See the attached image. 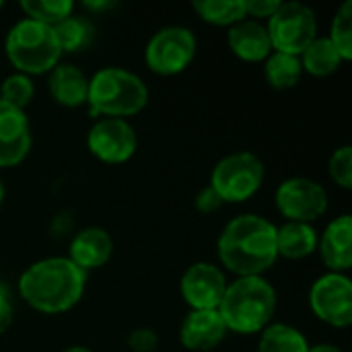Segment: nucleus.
I'll list each match as a JSON object with an SVG mask.
<instances>
[{"instance_id":"nucleus-1","label":"nucleus","mask_w":352,"mask_h":352,"mask_svg":"<svg viewBox=\"0 0 352 352\" xmlns=\"http://www.w3.org/2000/svg\"><path fill=\"white\" fill-rule=\"evenodd\" d=\"M217 254L237 278L264 276L278 260L276 225L260 214H239L221 231Z\"/></svg>"},{"instance_id":"nucleus-2","label":"nucleus","mask_w":352,"mask_h":352,"mask_svg":"<svg viewBox=\"0 0 352 352\" xmlns=\"http://www.w3.org/2000/svg\"><path fill=\"white\" fill-rule=\"evenodd\" d=\"M87 287L82 272L70 258L52 256L33 262L19 278V295L23 301L45 316H56L72 309Z\"/></svg>"},{"instance_id":"nucleus-3","label":"nucleus","mask_w":352,"mask_h":352,"mask_svg":"<svg viewBox=\"0 0 352 352\" xmlns=\"http://www.w3.org/2000/svg\"><path fill=\"white\" fill-rule=\"evenodd\" d=\"M219 314L229 332L252 336L272 324L276 289L264 276H241L227 285Z\"/></svg>"},{"instance_id":"nucleus-4","label":"nucleus","mask_w":352,"mask_h":352,"mask_svg":"<svg viewBox=\"0 0 352 352\" xmlns=\"http://www.w3.org/2000/svg\"><path fill=\"white\" fill-rule=\"evenodd\" d=\"M148 103V87L144 80L120 66H107L97 70L89 78L87 105L93 118H118L126 120L140 113Z\"/></svg>"},{"instance_id":"nucleus-5","label":"nucleus","mask_w":352,"mask_h":352,"mask_svg":"<svg viewBox=\"0 0 352 352\" xmlns=\"http://www.w3.org/2000/svg\"><path fill=\"white\" fill-rule=\"evenodd\" d=\"M6 58L21 74H45L60 64L62 50L54 29L31 19L14 23L4 41Z\"/></svg>"},{"instance_id":"nucleus-6","label":"nucleus","mask_w":352,"mask_h":352,"mask_svg":"<svg viewBox=\"0 0 352 352\" xmlns=\"http://www.w3.org/2000/svg\"><path fill=\"white\" fill-rule=\"evenodd\" d=\"M266 177L262 159L254 153L239 151L223 157L210 173V188L219 194L223 204H241L254 198Z\"/></svg>"},{"instance_id":"nucleus-7","label":"nucleus","mask_w":352,"mask_h":352,"mask_svg":"<svg viewBox=\"0 0 352 352\" xmlns=\"http://www.w3.org/2000/svg\"><path fill=\"white\" fill-rule=\"evenodd\" d=\"M272 52L301 56L318 37V16L303 2H280L266 25Z\"/></svg>"},{"instance_id":"nucleus-8","label":"nucleus","mask_w":352,"mask_h":352,"mask_svg":"<svg viewBox=\"0 0 352 352\" xmlns=\"http://www.w3.org/2000/svg\"><path fill=\"white\" fill-rule=\"evenodd\" d=\"M198 50L192 29L182 25H169L159 29L144 47V64L159 76L182 74L194 60Z\"/></svg>"},{"instance_id":"nucleus-9","label":"nucleus","mask_w":352,"mask_h":352,"mask_svg":"<svg viewBox=\"0 0 352 352\" xmlns=\"http://www.w3.org/2000/svg\"><path fill=\"white\" fill-rule=\"evenodd\" d=\"M276 210L287 223L311 225L328 210V192L309 177H289L274 192Z\"/></svg>"},{"instance_id":"nucleus-10","label":"nucleus","mask_w":352,"mask_h":352,"mask_svg":"<svg viewBox=\"0 0 352 352\" xmlns=\"http://www.w3.org/2000/svg\"><path fill=\"white\" fill-rule=\"evenodd\" d=\"M311 314L332 328L352 324V280L349 274L326 272L309 289Z\"/></svg>"},{"instance_id":"nucleus-11","label":"nucleus","mask_w":352,"mask_h":352,"mask_svg":"<svg viewBox=\"0 0 352 352\" xmlns=\"http://www.w3.org/2000/svg\"><path fill=\"white\" fill-rule=\"evenodd\" d=\"M89 153L105 165H122L136 155L138 136L126 120L101 118L87 136Z\"/></svg>"},{"instance_id":"nucleus-12","label":"nucleus","mask_w":352,"mask_h":352,"mask_svg":"<svg viewBox=\"0 0 352 352\" xmlns=\"http://www.w3.org/2000/svg\"><path fill=\"white\" fill-rule=\"evenodd\" d=\"M227 285V276L217 264L196 262L184 272L179 280V293L190 311L219 309Z\"/></svg>"},{"instance_id":"nucleus-13","label":"nucleus","mask_w":352,"mask_h":352,"mask_svg":"<svg viewBox=\"0 0 352 352\" xmlns=\"http://www.w3.org/2000/svg\"><path fill=\"white\" fill-rule=\"evenodd\" d=\"M31 124L23 109L0 101V169L21 165L31 151Z\"/></svg>"},{"instance_id":"nucleus-14","label":"nucleus","mask_w":352,"mask_h":352,"mask_svg":"<svg viewBox=\"0 0 352 352\" xmlns=\"http://www.w3.org/2000/svg\"><path fill=\"white\" fill-rule=\"evenodd\" d=\"M229 330L219 314V309H198L190 311L179 326V342L186 351L208 352L214 351Z\"/></svg>"},{"instance_id":"nucleus-15","label":"nucleus","mask_w":352,"mask_h":352,"mask_svg":"<svg viewBox=\"0 0 352 352\" xmlns=\"http://www.w3.org/2000/svg\"><path fill=\"white\" fill-rule=\"evenodd\" d=\"M320 256L328 268V272L346 274L352 268V217L340 214L336 217L322 233Z\"/></svg>"},{"instance_id":"nucleus-16","label":"nucleus","mask_w":352,"mask_h":352,"mask_svg":"<svg viewBox=\"0 0 352 352\" xmlns=\"http://www.w3.org/2000/svg\"><path fill=\"white\" fill-rule=\"evenodd\" d=\"M113 254V239L101 227H87L78 231L68 250L70 262H74L82 272H91L103 268Z\"/></svg>"},{"instance_id":"nucleus-17","label":"nucleus","mask_w":352,"mask_h":352,"mask_svg":"<svg viewBox=\"0 0 352 352\" xmlns=\"http://www.w3.org/2000/svg\"><path fill=\"white\" fill-rule=\"evenodd\" d=\"M229 50L243 62H264L272 54V43L266 31V25L243 19L241 23L233 25L227 33Z\"/></svg>"},{"instance_id":"nucleus-18","label":"nucleus","mask_w":352,"mask_h":352,"mask_svg":"<svg viewBox=\"0 0 352 352\" xmlns=\"http://www.w3.org/2000/svg\"><path fill=\"white\" fill-rule=\"evenodd\" d=\"M47 89L52 99L62 107H80L87 105L89 78L74 64H58L47 72Z\"/></svg>"},{"instance_id":"nucleus-19","label":"nucleus","mask_w":352,"mask_h":352,"mask_svg":"<svg viewBox=\"0 0 352 352\" xmlns=\"http://www.w3.org/2000/svg\"><path fill=\"white\" fill-rule=\"evenodd\" d=\"M318 231L307 223H285L276 227V250L278 258L305 260L318 250Z\"/></svg>"},{"instance_id":"nucleus-20","label":"nucleus","mask_w":352,"mask_h":352,"mask_svg":"<svg viewBox=\"0 0 352 352\" xmlns=\"http://www.w3.org/2000/svg\"><path fill=\"white\" fill-rule=\"evenodd\" d=\"M301 58V68L311 74V76H318V78H324V76H330L334 74L342 64V56L338 54V50L332 45V41L328 37H322L318 35L307 47L305 52L299 56Z\"/></svg>"},{"instance_id":"nucleus-21","label":"nucleus","mask_w":352,"mask_h":352,"mask_svg":"<svg viewBox=\"0 0 352 352\" xmlns=\"http://www.w3.org/2000/svg\"><path fill=\"white\" fill-rule=\"evenodd\" d=\"M301 74H303V68H301L299 56L272 52L264 60L266 82L276 91H289V89L297 87V82L301 80Z\"/></svg>"},{"instance_id":"nucleus-22","label":"nucleus","mask_w":352,"mask_h":352,"mask_svg":"<svg viewBox=\"0 0 352 352\" xmlns=\"http://www.w3.org/2000/svg\"><path fill=\"white\" fill-rule=\"evenodd\" d=\"M258 352H309V342L295 326L270 324L260 332Z\"/></svg>"},{"instance_id":"nucleus-23","label":"nucleus","mask_w":352,"mask_h":352,"mask_svg":"<svg viewBox=\"0 0 352 352\" xmlns=\"http://www.w3.org/2000/svg\"><path fill=\"white\" fill-rule=\"evenodd\" d=\"M196 14L214 27H233L248 19L245 14V0H196L192 2Z\"/></svg>"},{"instance_id":"nucleus-24","label":"nucleus","mask_w":352,"mask_h":352,"mask_svg":"<svg viewBox=\"0 0 352 352\" xmlns=\"http://www.w3.org/2000/svg\"><path fill=\"white\" fill-rule=\"evenodd\" d=\"M52 29H54V35L58 39L62 54H74V52L85 50L87 45H91L93 35H95L93 23L87 16H80L74 12Z\"/></svg>"},{"instance_id":"nucleus-25","label":"nucleus","mask_w":352,"mask_h":352,"mask_svg":"<svg viewBox=\"0 0 352 352\" xmlns=\"http://www.w3.org/2000/svg\"><path fill=\"white\" fill-rule=\"evenodd\" d=\"M19 6L27 14L25 19L37 21L47 27H56L60 21L74 12L72 0H23Z\"/></svg>"},{"instance_id":"nucleus-26","label":"nucleus","mask_w":352,"mask_h":352,"mask_svg":"<svg viewBox=\"0 0 352 352\" xmlns=\"http://www.w3.org/2000/svg\"><path fill=\"white\" fill-rule=\"evenodd\" d=\"M332 45L338 50L344 62L352 60V2L344 0L342 6L336 10L332 23H330V33L326 35Z\"/></svg>"},{"instance_id":"nucleus-27","label":"nucleus","mask_w":352,"mask_h":352,"mask_svg":"<svg viewBox=\"0 0 352 352\" xmlns=\"http://www.w3.org/2000/svg\"><path fill=\"white\" fill-rule=\"evenodd\" d=\"M33 95H35V87H33L31 76L21 74V72L6 76L0 85V101L23 111L31 103Z\"/></svg>"},{"instance_id":"nucleus-28","label":"nucleus","mask_w":352,"mask_h":352,"mask_svg":"<svg viewBox=\"0 0 352 352\" xmlns=\"http://www.w3.org/2000/svg\"><path fill=\"white\" fill-rule=\"evenodd\" d=\"M328 173L336 186L342 190H352V146L342 144L336 148L328 163Z\"/></svg>"},{"instance_id":"nucleus-29","label":"nucleus","mask_w":352,"mask_h":352,"mask_svg":"<svg viewBox=\"0 0 352 352\" xmlns=\"http://www.w3.org/2000/svg\"><path fill=\"white\" fill-rule=\"evenodd\" d=\"M128 346L132 352H155L159 346V336L151 328H136L128 336Z\"/></svg>"},{"instance_id":"nucleus-30","label":"nucleus","mask_w":352,"mask_h":352,"mask_svg":"<svg viewBox=\"0 0 352 352\" xmlns=\"http://www.w3.org/2000/svg\"><path fill=\"white\" fill-rule=\"evenodd\" d=\"M280 6V0H245V14L254 21H268Z\"/></svg>"},{"instance_id":"nucleus-31","label":"nucleus","mask_w":352,"mask_h":352,"mask_svg":"<svg viewBox=\"0 0 352 352\" xmlns=\"http://www.w3.org/2000/svg\"><path fill=\"white\" fill-rule=\"evenodd\" d=\"M12 318H14V307H12L10 291L0 280V334L8 332V328L12 326Z\"/></svg>"},{"instance_id":"nucleus-32","label":"nucleus","mask_w":352,"mask_h":352,"mask_svg":"<svg viewBox=\"0 0 352 352\" xmlns=\"http://www.w3.org/2000/svg\"><path fill=\"white\" fill-rule=\"evenodd\" d=\"M221 206H223V200L219 198V194H217L210 186L198 192V196H196V210H198L200 214H212V212H217Z\"/></svg>"},{"instance_id":"nucleus-33","label":"nucleus","mask_w":352,"mask_h":352,"mask_svg":"<svg viewBox=\"0 0 352 352\" xmlns=\"http://www.w3.org/2000/svg\"><path fill=\"white\" fill-rule=\"evenodd\" d=\"M309 352H342L338 346L334 344H316V346H309Z\"/></svg>"},{"instance_id":"nucleus-34","label":"nucleus","mask_w":352,"mask_h":352,"mask_svg":"<svg viewBox=\"0 0 352 352\" xmlns=\"http://www.w3.org/2000/svg\"><path fill=\"white\" fill-rule=\"evenodd\" d=\"M85 6L89 8V10H101V8H109V6H113L111 2H85Z\"/></svg>"},{"instance_id":"nucleus-35","label":"nucleus","mask_w":352,"mask_h":352,"mask_svg":"<svg viewBox=\"0 0 352 352\" xmlns=\"http://www.w3.org/2000/svg\"><path fill=\"white\" fill-rule=\"evenodd\" d=\"M64 352H91L87 346H68Z\"/></svg>"},{"instance_id":"nucleus-36","label":"nucleus","mask_w":352,"mask_h":352,"mask_svg":"<svg viewBox=\"0 0 352 352\" xmlns=\"http://www.w3.org/2000/svg\"><path fill=\"white\" fill-rule=\"evenodd\" d=\"M2 202H4V184L0 179V206H2Z\"/></svg>"},{"instance_id":"nucleus-37","label":"nucleus","mask_w":352,"mask_h":352,"mask_svg":"<svg viewBox=\"0 0 352 352\" xmlns=\"http://www.w3.org/2000/svg\"><path fill=\"white\" fill-rule=\"evenodd\" d=\"M0 8H2V2H0Z\"/></svg>"}]
</instances>
